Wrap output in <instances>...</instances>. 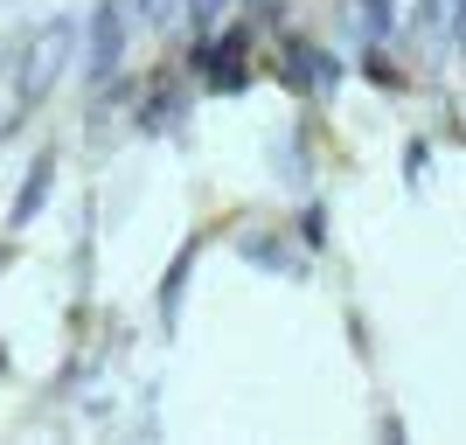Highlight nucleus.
<instances>
[{
    "label": "nucleus",
    "mask_w": 466,
    "mask_h": 445,
    "mask_svg": "<svg viewBox=\"0 0 466 445\" xmlns=\"http://www.w3.org/2000/svg\"><path fill=\"white\" fill-rule=\"evenodd\" d=\"M77 35H84L77 15H49L42 28H28V49H21V63H15V118H7V133L56 97L63 70H70V56H77Z\"/></svg>",
    "instance_id": "nucleus-1"
},
{
    "label": "nucleus",
    "mask_w": 466,
    "mask_h": 445,
    "mask_svg": "<svg viewBox=\"0 0 466 445\" xmlns=\"http://www.w3.org/2000/svg\"><path fill=\"white\" fill-rule=\"evenodd\" d=\"M84 84L91 91H112L118 70H126V49H133V21H126V7L118 0H97L91 15H84Z\"/></svg>",
    "instance_id": "nucleus-2"
},
{
    "label": "nucleus",
    "mask_w": 466,
    "mask_h": 445,
    "mask_svg": "<svg viewBox=\"0 0 466 445\" xmlns=\"http://www.w3.org/2000/svg\"><path fill=\"white\" fill-rule=\"evenodd\" d=\"M188 70L202 77L209 97H237L251 84V21H244V28H223V35H195Z\"/></svg>",
    "instance_id": "nucleus-3"
},
{
    "label": "nucleus",
    "mask_w": 466,
    "mask_h": 445,
    "mask_svg": "<svg viewBox=\"0 0 466 445\" xmlns=\"http://www.w3.org/2000/svg\"><path fill=\"white\" fill-rule=\"evenodd\" d=\"M56 147H42V154H28V175H21V188H15V202H7V223L15 230H28L42 209H49V195H56Z\"/></svg>",
    "instance_id": "nucleus-4"
},
{
    "label": "nucleus",
    "mask_w": 466,
    "mask_h": 445,
    "mask_svg": "<svg viewBox=\"0 0 466 445\" xmlns=\"http://www.w3.org/2000/svg\"><path fill=\"white\" fill-rule=\"evenodd\" d=\"M279 77H286V91H313V97H328L341 70H334V63L320 56L313 42H299V35H292V42H286V63H279Z\"/></svg>",
    "instance_id": "nucleus-5"
},
{
    "label": "nucleus",
    "mask_w": 466,
    "mask_h": 445,
    "mask_svg": "<svg viewBox=\"0 0 466 445\" xmlns=\"http://www.w3.org/2000/svg\"><path fill=\"white\" fill-rule=\"evenodd\" d=\"M181 112H188L181 84H175V77H160L154 91H147V105L133 112V126H139V133H175V126H181Z\"/></svg>",
    "instance_id": "nucleus-6"
},
{
    "label": "nucleus",
    "mask_w": 466,
    "mask_h": 445,
    "mask_svg": "<svg viewBox=\"0 0 466 445\" xmlns=\"http://www.w3.org/2000/svg\"><path fill=\"white\" fill-rule=\"evenodd\" d=\"M195 258H202V237H188V244L175 251V265H167V278H160V328H175V320H181V292H188Z\"/></svg>",
    "instance_id": "nucleus-7"
},
{
    "label": "nucleus",
    "mask_w": 466,
    "mask_h": 445,
    "mask_svg": "<svg viewBox=\"0 0 466 445\" xmlns=\"http://www.w3.org/2000/svg\"><path fill=\"white\" fill-rule=\"evenodd\" d=\"M244 265H265L279 278H307V258L292 251V244H279V237H244Z\"/></svg>",
    "instance_id": "nucleus-8"
},
{
    "label": "nucleus",
    "mask_w": 466,
    "mask_h": 445,
    "mask_svg": "<svg viewBox=\"0 0 466 445\" xmlns=\"http://www.w3.org/2000/svg\"><path fill=\"white\" fill-rule=\"evenodd\" d=\"M390 21H397V0H355V35H362V49H383Z\"/></svg>",
    "instance_id": "nucleus-9"
},
{
    "label": "nucleus",
    "mask_w": 466,
    "mask_h": 445,
    "mask_svg": "<svg viewBox=\"0 0 466 445\" xmlns=\"http://www.w3.org/2000/svg\"><path fill=\"white\" fill-rule=\"evenodd\" d=\"M181 7H188V28H195V35H209L216 21L230 15V0H181Z\"/></svg>",
    "instance_id": "nucleus-10"
},
{
    "label": "nucleus",
    "mask_w": 466,
    "mask_h": 445,
    "mask_svg": "<svg viewBox=\"0 0 466 445\" xmlns=\"http://www.w3.org/2000/svg\"><path fill=\"white\" fill-rule=\"evenodd\" d=\"M21 49H28V28H15V35H0V77H15Z\"/></svg>",
    "instance_id": "nucleus-11"
},
{
    "label": "nucleus",
    "mask_w": 466,
    "mask_h": 445,
    "mask_svg": "<svg viewBox=\"0 0 466 445\" xmlns=\"http://www.w3.org/2000/svg\"><path fill=\"white\" fill-rule=\"evenodd\" d=\"M425 160H431V154L418 147V139H410V154H404V181H410V188H418V175H425Z\"/></svg>",
    "instance_id": "nucleus-12"
},
{
    "label": "nucleus",
    "mask_w": 466,
    "mask_h": 445,
    "mask_svg": "<svg viewBox=\"0 0 466 445\" xmlns=\"http://www.w3.org/2000/svg\"><path fill=\"white\" fill-rule=\"evenodd\" d=\"M118 7H126V21H154L160 15V0H118Z\"/></svg>",
    "instance_id": "nucleus-13"
},
{
    "label": "nucleus",
    "mask_w": 466,
    "mask_h": 445,
    "mask_svg": "<svg viewBox=\"0 0 466 445\" xmlns=\"http://www.w3.org/2000/svg\"><path fill=\"white\" fill-rule=\"evenodd\" d=\"M452 42H460V56H466V0H452Z\"/></svg>",
    "instance_id": "nucleus-14"
},
{
    "label": "nucleus",
    "mask_w": 466,
    "mask_h": 445,
    "mask_svg": "<svg viewBox=\"0 0 466 445\" xmlns=\"http://www.w3.org/2000/svg\"><path fill=\"white\" fill-rule=\"evenodd\" d=\"M0 376H7V341H0Z\"/></svg>",
    "instance_id": "nucleus-15"
}]
</instances>
